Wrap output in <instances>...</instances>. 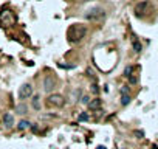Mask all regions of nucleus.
Masks as SVG:
<instances>
[{
    "mask_svg": "<svg viewBox=\"0 0 158 149\" xmlns=\"http://www.w3.org/2000/svg\"><path fill=\"white\" fill-rule=\"evenodd\" d=\"M88 120V115L87 113H81L79 115V121H87Z\"/></svg>",
    "mask_w": 158,
    "mask_h": 149,
    "instance_id": "f3484780",
    "label": "nucleus"
},
{
    "mask_svg": "<svg viewBox=\"0 0 158 149\" xmlns=\"http://www.w3.org/2000/svg\"><path fill=\"white\" fill-rule=\"evenodd\" d=\"M133 134H135V135H137L138 138H141V137H143V132H141V131H135Z\"/></svg>",
    "mask_w": 158,
    "mask_h": 149,
    "instance_id": "6ab92c4d",
    "label": "nucleus"
},
{
    "mask_svg": "<svg viewBox=\"0 0 158 149\" xmlns=\"http://www.w3.org/2000/svg\"><path fill=\"white\" fill-rule=\"evenodd\" d=\"M3 124H5L6 127H11V126L14 124V118H12L11 113H5V115H3Z\"/></svg>",
    "mask_w": 158,
    "mask_h": 149,
    "instance_id": "6e6552de",
    "label": "nucleus"
},
{
    "mask_svg": "<svg viewBox=\"0 0 158 149\" xmlns=\"http://www.w3.org/2000/svg\"><path fill=\"white\" fill-rule=\"evenodd\" d=\"M88 106H90V109H99V107H101V101L96 98V100H95V101H92Z\"/></svg>",
    "mask_w": 158,
    "mask_h": 149,
    "instance_id": "9b49d317",
    "label": "nucleus"
},
{
    "mask_svg": "<svg viewBox=\"0 0 158 149\" xmlns=\"http://www.w3.org/2000/svg\"><path fill=\"white\" fill-rule=\"evenodd\" d=\"M121 93H123V96H124V95H129V87H126V86L121 87Z\"/></svg>",
    "mask_w": 158,
    "mask_h": 149,
    "instance_id": "a211bd4d",
    "label": "nucleus"
},
{
    "mask_svg": "<svg viewBox=\"0 0 158 149\" xmlns=\"http://www.w3.org/2000/svg\"><path fill=\"white\" fill-rule=\"evenodd\" d=\"M81 103L82 104H90V98L88 96H81Z\"/></svg>",
    "mask_w": 158,
    "mask_h": 149,
    "instance_id": "dca6fc26",
    "label": "nucleus"
},
{
    "mask_svg": "<svg viewBox=\"0 0 158 149\" xmlns=\"http://www.w3.org/2000/svg\"><path fill=\"white\" fill-rule=\"evenodd\" d=\"M129 79H130V82H132V84H137V82H138V79H137V78H133V76H130Z\"/></svg>",
    "mask_w": 158,
    "mask_h": 149,
    "instance_id": "aec40b11",
    "label": "nucleus"
},
{
    "mask_svg": "<svg viewBox=\"0 0 158 149\" xmlns=\"http://www.w3.org/2000/svg\"><path fill=\"white\" fill-rule=\"evenodd\" d=\"M64 98L61 95H50L48 100H47V104L51 106V107H62L64 106Z\"/></svg>",
    "mask_w": 158,
    "mask_h": 149,
    "instance_id": "f03ea898",
    "label": "nucleus"
},
{
    "mask_svg": "<svg viewBox=\"0 0 158 149\" xmlns=\"http://www.w3.org/2000/svg\"><path fill=\"white\" fill-rule=\"evenodd\" d=\"M33 95V87L29 86V84H23L22 87H20V90H19V98L20 100H26V98H29Z\"/></svg>",
    "mask_w": 158,
    "mask_h": 149,
    "instance_id": "39448f33",
    "label": "nucleus"
},
{
    "mask_svg": "<svg viewBox=\"0 0 158 149\" xmlns=\"http://www.w3.org/2000/svg\"><path fill=\"white\" fill-rule=\"evenodd\" d=\"M98 149H106L104 146H98Z\"/></svg>",
    "mask_w": 158,
    "mask_h": 149,
    "instance_id": "412c9836",
    "label": "nucleus"
},
{
    "mask_svg": "<svg viewBox=\"0 0 158 149\" xmlns=\"http://www.w3.org/2000/svg\"><path fill=\"white\" fill-rule=\"evenodd\" d=\"M132 72H133V67H132V65H129V67H126V72H124V75L130 78V73H132Z\"/></svg>",
    "mask_w": 158,
    "mask_h": 149,
    "instance_id": "2eb2a0df",
    "label": "nucleus"
},
{
    "mask_svg": "<svg viewBox=\"0 0 158 149\" xmlns=\"http://www.w3.org/2000/svg\"><path fill=\"white\" fill-rule=\"evenodd\" d=\"M0 20L3 22V25H12L16 22V16L11 11H2L0 12Z\"/></svg>",
    "mask_w": 158,
    "mask_h": 149,
    "instance_id": "7ed1b4c3",
    "label": "nucleus"
},
{
    "mask_svg": "<svg viewBox=\"0 0 158 149\" xmlns=\"http://www.w3.org/2000/svg\"><path fill=\"white\" fill-rule=\"evenodd\" d=\"M146 8H147V3H146V2H141V3H138V5L135 6V14H137L138 17H141Z\"/></svg>",
    "mask_w": 158,
    "mask_h": 149,
    "instance_id": "0eeeda50",
    "label": "nucleus"
},
{
    "mask_svg": "<svg viewBox=\"0 0 158 149\" xmlns=\"http://www.w3.org/2000/svg\"><path fill=\"white\" fill-rule=\"evenodd\" d=\"M85 33H87V30H85L84 25H81V23H74V25H71V26L68 28V31H67V37H68L70 42L76 44V42H79V40L85 36Z\"/></svg>",
    "mask_w": 158,
    "mask_h": 149,
    "instance_id": "f257e3e1",
    "label": "nucleus"
},
{
    "mask_svg": "<svg viewBox=\"0 0 158 149\" xmlns=\"http://www.w3.org/2000/svg\"><path fill=\"white\" fill-rule=\"evenodd\" d=\"M33 107H34L36 110H39V109H40V104H39V96H34V100H33Z\"/></svg>",
    "mask_w": 158,
    "mask_h": 149,
    "instance_id": "ddd939ff",
    "label": "nucleus"
},
{
    "mask_svg": "<svg viewBox=\"0 0 158 149\" xmlns=\"http://www.w3.org/2000/svg\"><path fill=\"white\" fill-rule=\"evenodd\" d=\"M141 48H143V47H141L140 40H138V39H133V50H135L137 53H140V51H141Z\"/></svg>",
    "mask_w": 158,
    "mask_h": 149,
    "instance_id": "9d476101",
    "label": "nucleus"
},
{
    "mask_svg": "<svg viewBox=\"0 0 158 149\" xmlns=\"http://www.w3.org/2000/svg\"><path fill=\"white\" fill-rule=\"evenodd\" d=\"M28 127H29V121L22 120V121L19 123V129H20V131H25V129H28Z\"/></svg>",
    "mask_w": 158,
    "mask_h": 149,
    "instance_id": "1a4fd4ad",
    "label": "nucleus"
},
{
    "mask_svg": "<svg viewBox=\"0 0 158 149\" xmlns=\"http://www.w3.org/2000/svg\"><path fill=\"white\" fill-rule=\"evenodd\" d=\"M17 112L19 113H26V106H23V104L17 106Z\"/></svg>",
    "mask_w": 158,
    "mask_h": 149,
    "instance_id": "4468645a",
    "label": "nucleus"
},
{
    "mask_svg": "<svg viewBox=\"0 0 158 149\" xmlns=\"http://www.w3.org/2000/svg\"><path fill=\"white\" fill-rule=\"evenodd\" d=\"M130 103V95H124V96H121V104L123 106H127Z\"/></svg>",
    "mask_w": 158,
    "mask_h": 149,
    "instance_id": "f8f14e48",
    "label": "nucleus"
},
{
    "mask_svg": "<svg viewBox=\"0 0 158 149\" xmlns=\"http://www.w3.org/2000/svg\"><path fill=\"white\" fill-rule=\"evenodd\" d=\"M54 86H56V81L51 78V76H48V78H45V82H43V89L47 90V92H51L53 89H54Z\"/></svg>",
    "mask_w": 158,
    "mask_h": 149,
    "instance_id": "423d86ee",
    "label": "nucleus"
},
{
    "mask_svg": "<svg viewBox=\"0 0 158 149\" xmlns=\"http://www.w3.org/2000/svg\"><path fill=\"white\" fill-rule=\"evenodd\" d=\"M101 17H104V11L101 8H93L85 14V19H88V20H98Z\"/></svg>",
    "mask_w": 158,
    "mask_h": 149,
    "instance_id": "20e7f679",
    "label": "nucleus"
}]
</instances>
